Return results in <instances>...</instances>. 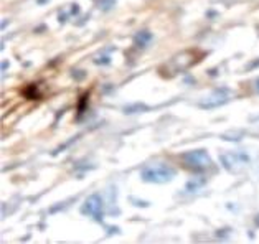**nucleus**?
Segmentation results:
<instances>
[{"mask_svg":"<svg viewBox=\"0 0 259 244\" xmlns=\"http://www.w3.org/2000/svg\"><path fill=\"white\" fill-rule=\"evenodd\" d=\"M175 177V170L172 167L165 164H154L145 167L142 170V178L145 181H152V183H165Z\"/></svg>","mask_w":259,"mask_h":244,"instance_id":"2","label":"nucleus"},{"mask_svg":"<svg viewBox=\"0 0 259 244\" xmlns=\"http://www.w3.org/2000/svg\"><path fill=\"white\" fill-rule=\"evenodd\" d=\"M183 162L193 172H208L213 168V162L205 150H193L183 155Z\"/></svg>","mask_w":259,"mask_h":244,"instance_id":"3","label":"nucleus"},{"mask_svg":"<svg viewBox=\"0 0 259 244\" xmlns=\"http://www.w3.org/2000/svg\"><path fill=\"white\" fill-rule=\"evenodd\" d=\"M256 221H257V224H259V216H257V220H256Z\"/></svg>","mask_w":259,"mask_h":244,"instance_id":"8","label":"nucleus"},{"mask_svg":"<svg viewBox=\"0 0 259 244\" xmlns=\"http://www.w3.org/2000/svg\"><path fill=\"white\" fill-rule=\"evenodd\" d=\"M197 53L195 52H182L177 56H174L172 60H168L165 65L160 68V71H163L167 76H172L175 73H180V71H185L187 68H190L195 61H197Z\"/></svg>","mask_w":259,"mask_h":244,"instance_id":"1","label":"nucleus"},{"mask_svg":"<svg viewBox=\"0 0 259 244\" xmlns=\"http://www.w3.org/2000/svg\"><path fill=\"white\" fill-rule=\"evenodd\" d=\"M81 211H83V215L91 216V218H94V220L101 221L103 220V202H101V197L91 195L86 200V203H84L83 208H81Z\"/></svg>","mask_w":259,"mask_h":244,"instance_id":"6","label":"nucleus"},{"mask_svg":"<svg viewBox=\"0 0 259 244\" xmlns=\"http://www.w3.org/2000/svg\"><path fill=\"white\" fill-rule=\"evenodd\" d=\"M221 162H223V167L226 168V170L235 172V173L244 172L246 168H249V165H251L249 155L243 154V152L223 154V155H221Z\"/></svg>","mask_w":259,"mask_h":244,"instance_id":"4","label":"nucleus"},{"mask_svg":"<svg viewBox=\"0 0 259 244\" xmlns=\"http://www.w3.org/2000/svg\"><path fill=\"white\" fill-rule=\"evenodd\" d=\"M231 97V92L228 89H217V91H213L211 94H208L203 101L200 103V106L203 109H211V108H218V106L221 104H225L228 99Z\"/></svg>","mask_w":259,"mask_h":244,"instance_id":"5","label":"nucleus"},{"mask_svg":"<svg viewBox=\"0 0 259 244\" xmlns=\"http://www.w3.org/2000/svg\"><path fill=\"white\" fill-rule=\"evenodd\" d=\"M149 40H150V33H147V32H142V33H139L136 36V41H137L139 46H144Z\"/></svg>","mask_w":259,"mask_h":244,"instance_id":"7","label":"nucleus"}]
</instances>
